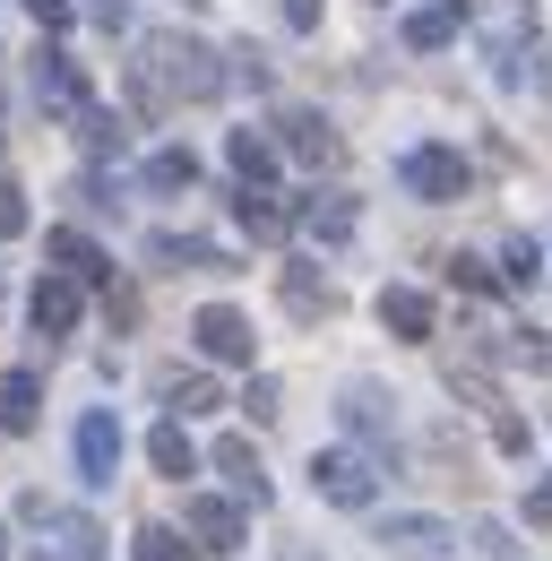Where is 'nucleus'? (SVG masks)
Returning <instances> with one entry per match:
<instances>
[{
	"mask_svg": "<svg viewBox=\"0 0 552 561\" xmlns=\"http://www.w3.org/2000/svg\"><path fill=\"white\" fill-rule=\"evenodd\" d=\"M182 527L199 536L207 553H242V510L216 501V492H191V501H182Z\"/></svg>",
	"mask_w": 552,
	"mask_h": 561,
	"instance_id": "1a4fd4ad",
	"label": "nucleus"
},
{
	"mask_svg": "<svg viewBox=\"0 0 552 561\" xmlns=\"http://www.w3.org/2000/svg\"><path fill=\"white\" fill-rule=\"evenodd\" d=\"M44 251H53V260H61L69 277H87V285H113V260H104V251H95V242H87V233H44Z\"/></svg>",
	"mask_w": 552,
	"mask_h": 561,
	"instance_id": "f3484780",
	"label": "nucleus"
},
{
	"mask_svg": "<svg viewBox=\"0 0 552 561\" xmlns=\"http://www.w3.org/2000/svg\"><path fill=\"white\" fill-rule=\"evenodd\" d=\"M207 545L199 536H191V545H182V527H138V561H199Z\"/></svg>",
	"mask_w": 552,
	"mask_h": 561,
	"instance_id": "a878e982",
	"label": "nucleus"
},
{
	"mask_svg": "<svg viewBox=\"0 0 552 561\" xmlns=\"http://www.w3.org/2000/svg\"><path fill=\"white\" fill-rule=\"evenodd\" d=\"M380 545L406 553V561H440V553H458V527H449V518H389Z\"/></svg>",
	"mask_w": 552,
	"mask_h": 561,
	"instance_id": "9d476101",
	"label": "nucleus"
},
{
	"mask_svg": "<svg viewBox=\"0 0 552 561\" xmlns=\"http://www.w3.org/2000/svg\"><path fill=\"white\" fill-rule=\"evenodd\" d=\"M225 61H233L242 87H268V53H260V44H242V53H225Z\"/></svg>",
	"mask_w": 552,
	"mask_h": 561,
	"instance_id": "2f4dec72",
	"label": "nucleus"
},
{
	"mask_svg": "<svg viewBox=\"0 0 552 561\" xmlns=\"http://www.w3.org/2000/svg\"><path fill=\"white\" fill-rule=\"evenodd\" d=\"M9 233H26V191L0 173V242H9Z\"/></svg>",
	"mask_w": 552,
	"mask_h": 561,
	"instance_id": "cd10ccee",
	"label": "nucleus"
},
{
	"mask_svg": "<svg viewBox=\"0 0 552 561\" xmlns=\"http://www.w3.org/2000/svg\"><path fill=\"white\" fill-rule=\"evenodd\" d=\"M398 182H406L423 208H449V199H467V156L458 147H406V164H398Z\"/></svg>",
	"mask_w": 552,
	"mask_h": 561,
	"instance_id": "f03ea898",
	"label": "nucleus"
},
{
	"mask_svg": "<svg viewBox=\"0 0 552 561\" xmlns=\"http://www.w3.org/2000/svg\"><path fill=\"white\" fill-rule=\"evenodd\" d=\"M147 260H156V268H207V277H233V251H225V242H199V233H156Z\"/></svg>",
	"mask_w": 552,
	"mask_h": 561,
	"instance_id": "9b49d317",
	"label": "nucleus"
},
{
	"mask_svg": "<svg viewBox=\"0 0 552 561\" xmlns=\"http://www.w3.org/2000/svg\"><path fill=\"white\" fill-rule=\"evenodd\" d=\"M389 407H398V398H380L371 380H345V423H354L363 440H389V432H398V415H389Z\"/></svg>",
	"mask_w": 552,
	"mask_h": 561,
	"instance_id": "dca6fc26",
	"label": "nucleus"
},
{
	"mask_svg": "<svg viewBox=\"0 0 552 561\" xmlns=\"http://www.w3.org/2000/svg\"><path fill=\"white\" fill-rule=\"evenodd\" d=\"M311 484H320V501H337V510H363L380 492V467L363 449H311Z\"/></svg>",
	"mask_w": 552,
	"mask_h": 561,
	"instance_id": "7ed1b4c3",
	"label": "nucleus"
},
{
	"mask_svg": "<svg viewBox=\"0 0 552 561\" xmlns=\"http://www.w3.org/2000/svg\"><path fill=\"white\" fill-rule=\"evenodd\" d=\"M233 225H242L251 242H285L294 208H268V191H242V199H233Z\"/></svg>",
	"mask_w": 552,
	"mask_h": 561,
	"instance_id": "aec40b11",
	"label": "nucleus"
},
{
	"mask_svg": "<svg viewBox=\"0 0 552 561\" xmlns=\"http://www.w3.org/2000/svg\"><path fill=\"white\" fill-rule=\"evenodd\" d=\"M242 407H251V423H268V415H276V380H268V371L242 389Z\"/></svg>",
	"mask_w": 552,
	"mask_h": 561,
	"instance_id": "72a5a7b5",
	"label": "nucleus"
},
{
	"mask_svg": "<svg viewBox=\"0 0 552 561\" xmlns=\"http://www.w3.org/2000/svg\"><path fill=\"white\" fill-rule=\"evenodd\" d=\"M26 9H35V26H44V35H61V26H69V0H26Z\"/></svg>",
	"mask_w": 552,
	"mask_h": 561,
	"instance_id": "f704fd0d",
	"label": "nucleus"
},
{
	"mask_svg": "<svg viewBox=\"0 0 552 561\" xmlns=\"http://www.w3.org/2000/svg\"><path fill=\"white\" fill-rule=\"evenodd\" d=\"M26 311H35V337H69L78 311H87V277H69V268H61V277H44Z\"/></svg>",
	"mask_w": 552,
	"mask_h": 561,
	"instance_id": "6e6552de",
	"label": "nucleus"
},
{
	"mask_svg": "<svg viewBox=\"0 0 552 561\" xmlns=\"http://www.w3.org/2000/svg\"><path fill=\"white\" fill-rule=\"evenodd\" d=\"M113 467H122V423L104 415V407H95V415L78 423V484H113Z\"/></svg>",
	"mask_w": 552,
	"mask_h": 561,
	"instance_id": "423d86ee",
	"label": "nucleus"
},
{
	"mask_svg": "<svg viewBox=\"0 0 552 561\" xmlns=\"http://www.w3.org/2000/svg\"><path fill=\"white\" fill-rule=\"evenodd\" d=\"M138 70L156 78V95L164 104H207V95H225V61H216V44H199V35H147L138 44Z\"/></svg>",
	"mask_w": 552,
	"mask_h": 561,
	"instance_id": "f257e3e1",
	"label": "nucleus"
},
{
	"mask_svg": "<svg viewBox=\"0 0 552 561\" xmlns=\"http://www.w3.org/2000/svg\"><path fill=\"white\" fill-rule=\"evenodd\" d=\"M276 130H285V156H302V164H337V130H329L311 104H285Z\"/></svg>",
	"mask_w": 552,
	"mask_h": 561,
	"instance_id": "ddd939ff",
	"label": "nucleus"
},
{
	"mask_svg": "<svg viewBox=\"0 0 552 561\" xmlns=\"http://www.w3.org/2000/svg\"><path fill=\"white\" fill-rule=\"evenodd\" d=\"M147 458H156V476H173V484H182V476H199V449H191V432H182L173 415L147 432Z\"/></svg>",
	"mask_w": 552,
	"mask_h": 561,
	"instance_id": "a211bd4d",
	"label": "nucleus"
},
{
	"mask_svg": "<svg viewBox=\"0 0 552 561\" xmlns=\"http://www.w3.org/2000/svg\"><path fill=\"white\" fill-rule=\"evenodd\" d=\"M518 354H527V371H536V380H552V329H527Z\"/></svg>",
	"mask_w": 552,
	"mask_h": 561,
	"instance_id": "c85d7f7f",
	"label": "nucleus"
},
{
	"mask_svg": "<svg viewBox=\"0 0 552 561\" xmlns=\"http://www.w3.org/2000/svg\"><path fill=\"white\" fill-rule=\"evenodd\" d=\"M492 440H501V449H509V458H527V423L509 415V407H492Z\"/></svg>",
	"mask_w": 552,
	"mask_h": 561,
	"instance_id": "7c9ffc66",
	"label": "nucleus"
},
{
	"mask_svg": "<svg viewBox=\"0 0 552 561\" xmlns=\"http://www.w3.org/2000/svg\"><path fill=\"white\" fill-rule=\"evenodd\" d=\"M78 139H87V156H122V147H130V122L104 113V104H87V113H78Z\"/></svg>",
	"mask_w": 552,
	"mask_h": 561,
	"instance_id": "5701e85b",
	"label": "nucleus"
},
{
	"mask_svg": "<svg viewBox=\"0 0 552 561\" xmlns=\"http://www.w3.org/2000/svg\"><path fill=\"white\" fill-rule=\"evenodd\" d=\"M294 225H302V233H320V242H345V233H354V199H302Z\"/></svg>",
	"mask_w": 552,
	"mask_h": 561,
	"instance_id": "4be33fe9",
	"label": "nucleus"
},
{
	"mask_svg": "<svg viewBox=\"0 0 552 561\" xmlns=\"http://www.w3.org/2000/svg\"><path fill=\"white\" fill-rule=\"evenodd\" d=\"M35 104L44 113H87V70L69 53H53V44L35 53Z\"/></svg>",
	"mask_w": 552,
	"mask_h": 561,
	"instance_id": "0eeeda50",
	"label": "nucleus"
},
{
	"mask_svg": "<svg viewBox=\"0 0 552 561\" xmlns=\"http://www.w3.org/2000/svg\"><path fill=\"white\" fill-rule=\"evenodd\" d=\"M449 285H467V294H492V268H483V260H467V251H458V260H449Z\"/></svg>",
	"mask_w": 552,
	"mask_h": 561,
	"instance_id": "473e14b6",
	"label": "nucleus"
},
{
	"mask_svg": "<svg viewBox=\"0 0 552 561\" xmlns=\"http://www.w3.org/2000/svg\"><path fill=\"white\" fill-rule=\"evenodd\" d=\"M191 346H199L207 363H251V346H260V337H251V320H242V311L207 302L199 320H191Z\"/></svg>",
	"mask_w": 552,
	"mask_h": 561,
	"instance_id": "39448f33",
	"label": "nucleus"
},
{
	"mask_svg": "<svg viewBox=\"0 0 552 561\" xmlns=\"http://www.w3.org/2000/svg\"><path fill=\"white\" fill-rule=\"evenodd\" d=\"M225 156H233L242 191H268V173H276V147L260 139V130H233V147H225Z\"/></svg>",
	"mask_w": 552,
	"mask_h": 561,
	"instance_id": "412c9836",
	"label": "nucleus"
},
{
	"mask_svg": "<svg viewBox=\"0 0 552 561\" xmlns=\"http://www.w3.org/2000/svg\"><path fill=\"white\" fill-rule=\"evenodd\" d=\"M285 26H294V35H311V26H320V0H285Z\"/></svg>",
	"mask_w": 552,
	"mask_h": 561,
	"instance_id": "c9c22d12",
	"label": "nucleus"
},
{
	"mask_svg": "<svg viewBox=\"0 0 552 561\" xmlns=\"http://www.w3.org/2000/svg\"><path fill=\"white\" fill-rule=\"evenodd\" d=\"M35 415H44V380L35 371H9L0 380V432H35Z\"/></svg>",
	"mask_w": 552,
	"mask_h": 561,
	"instance_id": "6ab92c4d",
	"label": "nucleus"
},
{
	"mask_svg": "<svg viewBox=\"0 0 552 561\" xmlns=\"http://www.w3.org/2000/svg\"><path fill=\"white\" fill-rule=\"evenodd\" d=\"M458 35V0H440V9H423V18H406V44L414 53H440Z\"/></svg>",
	"mask_w": 552,
	"mask_h": 561,
	"instance_id": "393cba45",
	"label": "nucleus"
},
{
	"mask_svg": "<svg viewBox=\"0 0 552 561\" xmlns=\"http://www.w3.org/2000/svg\"><path fill=\"white\" fill-rule=\"evenodd\" d=\"M173 407H182V415H216L225 398H216V380H207V371H191V380H173Z\"/></svg>",
	"mask_w": 552,
	"mask_h": 561,
	"instance_id": "bb28decb",
	"label": "nucleus"
},
{
	"mask_svg": "<svg viewBox=\"0 0 552 561\" xmlns=\"http://www.w3.org/2000/svg\"><path fill=\"white\" fill-rule=\"evenodd\" d=\"M216 476L242 492L251 510H268V467H260V449H251L242 432H225V440H216Z\"/></svg>",
	"mask_w": 552,
	"mask_h": 561,
	"instance_id": "f8f14e48",
	"label": "nucleus"
},
{
	"mask_svg": "<svg viewBox=\"0 0 552 561\" xmlns=\"http://www.w3.org/2000/svg\"><path fill=\"white\" fill-rule=\"evenodd\" d=\"M509 277H518V285H536V277H544V251H536V242H527V233H518V242H509Z\"/></svg>",
	"mask_w": 552,
	"mask_h": 561,
	"instance_id": "c756f323",
	"label": "nucleus"
},
{
	"mask_svg": "<svg viewBox=\"0 0 552 561\" xmlns=\"http://www.w3.org/2000/svg\"><path fill=\"white\" fill-rule=\"evenodd\" d=\"M380 329H398L406 346H423V337L440 329V311H432V294H414V285H389V294H380Z\"/></svg>",
	"mask_w": 552,
	"mask_h": 561,
	"instance_id": "4468645a",
	"label": "nucleus"
},
{
	"mask_svg": "<svg viewBox=\"0 0 552 561\" xmlns=\"http://www.w3.org/2000/svg\"><path fill=\"white\" fill-rule=\"evenodd\" d=\"M191 182H199V156L191 147H156L147 156V191H191Z\"/></svg>",
	"mask_w": 552,
	"mask_h": 561,
	"instance_id": "b1692460",
	"label": "nucleus"
},
{
	"mask_svg": "<svg viewBox=\"0 0 552 561\" xmlns=\"http://www.w3.org/2000/svg\"><path fill=\"white\" fill-rule=\"evenodd\" d=\"M26 561H104V536H95V518H78V510H44V536H35Z\"/></svg>",
	"mask_w": 552,
	"mask_h": 561,
	"instance_id": "20e7f679",
	"label": "nucleus"
},
{
	"mask_svg": "<svg viewBox=\"0 0 552 561\" xmlns=\"http://www.w3.org/2000/svg\"><path fill=\"white\" fill-rule=\"evenodd\" d=\"M285 311H294V320H337V285L294 260V268H285Z\"/></svg>",
	"mask_w": 552,
	"mask_h": 561,
	"instance_id": "2eb2a0df",
	"label": "nucleus"
},
{
	"mask_svg": "<svg viewBox=\"0 0 552 561\" xmlns=\"http://www.w3.org/2000/svg\"><path fill=\"white\" fill-rule=\"evenodd\" d=\"M527 518H536V527H552V476H544L536 492H527Z\"/></svg>",
	"mask_w": 552,
	"mask_h": 561,
	"instance_id": "e433bc0d",
	"label": "nucleus"
}]
</instances>
